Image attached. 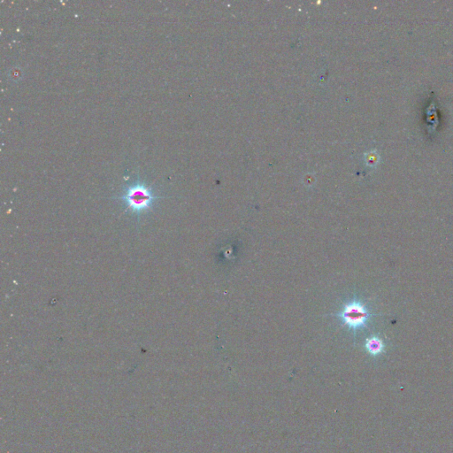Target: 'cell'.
Here are the masks:
<instances>
[{
	"label": "cell",
	"instance_id": "2",
	"mask_svg": "<svg viewBox=\"0 0 453 453\" xmlns=\"http://www.w3.org/2000/svg\"><path fill=\"white\" fill-rule=\"evenodd\" d=\"M374 315L367 306L357 298L345 303L337 313V317L341 319L342 322L354 334L366 328Z\"/></svg>",
	"mask_w": 453,
	"mask_h": 453
},
{
	"label": "cell",
	"instance_id": "1",
	"mask_svg": "<svg viewBox=\"0 0 453 453\" xmlns=\"http://www.w3.org/2000/svg\"><path fill=\"white\" fill-rule=\"evenodd\" d=\"M158 199L159 198L155 195L152 188L140 181L128 185L120 197L127 210L138 215L152 208Z\"/></svg>",
	"mask_w": 453,
	"mask_h": 453
},
{
	"label": "cell",
	"instance_id": "3",
	"mask_svg": "<svg viewBox=\"0 0 453 453\" xmlns=\"http://www.w3.org/2000/svg\"><path fill=\"white\" fill-rule=\"evenodd\" d=\"M365 345L367 351L373 356L380 355L385 349L384 343L378 336H371L367 338Z\"/></svg>",
	"mask_w": 453,
	"mask_h": 453
}]
</instances>
